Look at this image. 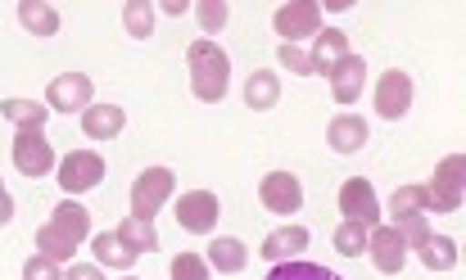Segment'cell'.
<instances>
[{"mask_svg": "<svg viewBox=\"0 0 466 280\" xmlns=\"http://www.w3.org/2000/svg\"><path fill=\"white\" fill-rule=\"evenodd\" d=\"M86 235H91V208H82L77 199H64L55 204V217L36 231V254L50 263H68Z\"/></svg>", "mask_w": 466, "mask_h": 280, "instance_id": "obj_1", "label": "cell"}, {"mask_svg": "<svg viewBox=\"0 0 466 280\" xmlns=\"http://www.w3.org/2000/svg\"><path fill=\"white\" fill-rule=\"evenodd\" d=\"M186 64H190V91H195V100L218 105L227 95V86H231V59H227V50L218 41H204L199 36V41L186 45Z\"/></svg>", "mask_w": 466, "mask_h": 280, "instance_id": "obj_2", "label": "cell"}, {"mask_svg": "<svg viewBox=\"0 0 466 280\" xmlns=\"http://www.w3.org/2000/svg\"><path fill=\"white\" fill-rule=\"evenodd\" d=\"M172 190H177V176H172L167 167H146V172L132 181V217L155 222V213L167 204Z\"/></svg>", "mask_w": 466, "mask_h": 280, "instance_id": "obj_3", "label": "cell"}, {"mask_svg": "<svg viewBox=\"0 0 466 280\" xmlns=\"http://www.w3.org/2000/svg\"><path fill=\"white\" fill-rule=\"evenodd\" d=\"M91 95H96V86H91L86 73H59L46 86V109H55V114H86Z\"/></svg>", "mask_w": 466, "mask_h": 280, "instance_id": "obj_4", "label": "cell"}, {"mask_svg": "<svg viewBox=\"0 0 466 280\" xmlns=\"http://www.w3.org/2000/svg\"><path fill=\"white\" fill-rule=\"evenodd\" d=\"M105 181V158L91 154V149H73L64 163H59V185L68 199H77L82 190H96Z\"/></svg>", "mask_w": 466, "mask_h": 280, "instance_id": "obj_5", "label": "cell"}, {"mask_svg": "<svg viewBox=\"0 0 466 280\" xmlns=\"http://www.w3.org/2000/svg\"><path fill=\"white\" fill-rule=\"evenodd\" d=\"M339 213L344 222H358V226H380V199H376V185L362 181V176H349L339 185Z\"/></svg>", "mask_w": 466, "mask_h": 280, "instance_id": "obj_6", "label": "cell"}, {"mask_svg": "<svg viewBox=\"0 0 466 280\" xmlns=\"http://www.w3.org/2000/svg\"><path fill=\"white\" fill-rule=\"evenodd\" d=\"M462 176H466L462 154H449L435 167V181L426 185L431 190V213H458L462 208Z\"/></svg>", "mask_w": 466, "mask_h": 280, "instance_id": "obj_7", "label": "cell"}, {"mask_svg": "<svg viewBox=\"0 0 466 280\" xmlns=\"http://www.w3.org/2000/svg\"><path fill=\"white\" fill-rule=\"evenodd\" d=\"M218 217H222V204H218V195H208V190H190V195H181V204H177V226L190 231V235H208V231L218 226Z\"/></svg>", "mask_w": 466, "mask_h": 280, "instance_id": "obj_8", "label": "cell"}, {"mask_svg": "<svg viewBox=\"0 0 466 280\" xmlns=\"http://www.w3.org/2000/svg\"><path fill=\"white\" fill-rule=\"evenodd\" d=\"M272 27L281 32V45H295V41H304V36H317V32H321V9L309 5V0L281 5L277 18H272Z\"/></svg>", "mask_w": 466, "mask_h": 280, "instance_id": "obj_9", "label": "cell"}, {"mask_svg": "<svg viewBox=\"0 0 466 280\" xmlns=\"http://www.w3.org/2000/svg\"><path fill=\"white\" fill-rule=\"evenodd\" d=\"M258 199L268 213H295V208H304V185L295 172H268L258 181Z\"/></svg>", "mask_w": 466, "mask_h": 280, "instance_id": "obj_10", "label": "cell"}, {"mask_svg": "<svg viewBox=\"0 0 466 280\" xmlns=\"http://www.w3.org/2000/svg\"><path fill=\"white\" fill-rule=\"evenodd\" d=\"M14 167H18L23 176H46V172L55 167L50 140L41 136V132H32V127H23V132L14 136Z\"/></svg>", "mask_w": 466, "mask_h": 280, "instance_id": "obj_11", "label": "cell"}, {"mask_svg": "<svg viewBox=\"0 0 466 280\" xmlns=\"http://www.w3.org/2000/svg\"><path fill=\"white\" fill-rule=\"evenodd\" d=\"M412 109V77L408 73H399V68H390L380 82H376V114L380 118H403Z\"/></svg>", "mask_w": 466, "mask_h": 280, "instance_id": "obj_12", "label": "cell"}, {"mask_svg": "<svg viewBox=\"0 0 466 280\" xmlns=\"http://www.w3.org/2000/svg\"><path fill=\"white\" fill-rule=\"evenodd\" d=\"M326 82H330V95H335L339 105H353V100L362 95V82H367V59L349 50L339 64H330Z\"/></svg>", "mask_w": 466, "mask_h": 280, "instance_id": "obj_13", "label": "cell"}, {"mask_svg": "<svg viewBox=\"0 0 466 280\" xmlns=\"http://www.w3.org/2000/svg\"><path fill=\"white\" fill-rule=\"evenodd\" d=\"M367 249H371V263H376L385 276L403 272V263H408V245H403V235H399L394 226H371Z\"/></svg>", "mask_w": 466, "mask_h": 280, "instance_id": "obj_14", "label": "cell"}, {"mask_svg": "<svg viewBox=\"0 0 466 280\" xmlns=\"http://www.w3.org/2000/svg\"><path fill=\"white\" fill-rule=\"evenodd\" d=\"M208 272H222V276H236V272H245V263H249V249H245V240H236V235H218L213 245H208Z\"/></svg>", "mask_w": 466, "mask_h": 280, "instance_id": "obj_15", "label": "cell"}, {"mask_svg": "<svg viewBox=\"0 0 466 280\" xmlns=\"http://www.w3.org/2000/svg\"><path fill=\"white\" fill-rule=\"evenodd\" d=\"M367 123L358 118V114H339V118H330V127H326V140H330V149L335 154H358L362 145H367Z\"/></svg>", "mask_w": 466, "mask_h": 280, "instance_id": "obj_16", "label": "cell"}, {"mask_svg": "<svg viewBox=\"0 0 466 280\" xmlns=\"http://www.w3.org/2000/svg\"><path fill=\"white\" fill-rule=\"evenodd\" d=\"M123 127H127V114L118 105H91L82 114V136H91V140H114Z\"/></svg>", "mask_w": 466, "mask_h": 280, "instance_id": "obj_17", "label": "cell"}, {"mask_svg": "<svg viewBox=\"0 0 466 280\" xmlns=\"http://www.w3.org/2000/svg\"><path fill=\"white\" fill-rule=\"evenodd\" d=\"M91 249H96V263H100V267H118V272H127V267L141 258L118 231H100V235L91 240Z\"/></svg>", "mask_w": 466, "mask_h": 280, "instance_id": "obj_18", "label": "cell"}, {"mask_svg": "<svg viewBox=\"0 0 466 280\" xmlns=\"http://www.w3.org/2000/svg\"><path fill=\"white\" fill-rule=\"evenodd\" d=\"M344 55H349V41H344V32H339V27H321V32L312 36V55H309L312 73H321V77H326V73H330V64H339Z\"/></svg>", "mask_w": 466, "mask_h": 280, "instance_id": "obj_19", "label": "cell"}, {"mask_svg": "<svg viewBox=\"0 0 466 280\" xmlns=\"http://www.w3.org/2000/svg\"><path fill=\"white\" fill-rule=\"evenodd\" d=\"M281 100V77L272 73V68H258V73H249V82H245V105L249 109H272Z\"/></svg>", "mask_w": 466, "mask_h": 280, "instance_id": "obj_20", "label": "cell"}, {"mask_svg": "<svg viewBox=\"0 0 466 280\" xmlns=\"http://www.w3.org/2000/svg\"><path fill=\"white\" fill-rule=\"evenodd\" d=\"M18 23H23L32 36H55V32H59V9L46 5V0H23V5H18Z\"/></svg>", "mask_w": 466, "mask_h": 280, "instance_id": "obj_21", "label": "cell"}, {"mask_svg": "<svg viewBox=\"0 0 466 280\" xmlns=\"http://www.w3.org/2000/svg\"><path fill=\"white\" fill-rule=\"evenodd\" d=\"M390 213H394V226H399L403 217H426V213H431V190H426V185H399V190L390 195Z\"/></svg>", "mask_w": 466, "mask_h": 280, "instance_id": "obj_22", "label": "cell"}, {"mask_svg": "<svg viewBox=\"0 0 466 280\" xmlns=\"http://www.w3.org/2000/svg\"><path fill=\"white\" fill-rule=\"evenodd\" d=\"M304 245H309V231H304V226H281V231H272V235L263 240L258 254H263L268 263H286V258L299 254Z\"/></svg>", "mask_w": 466, "mask_h": 280, "instance_id": "obj_23", "label": "cell"}, {"mask_svg": "<svg viewBox=\"0 0 466 280\" xmlns=\"http://www.w3.org/2000/svg\"><path fill=\"white\" fill-rule=\"evenodd\" d=\"M0 118H5V123H14L18 132H23V127L41 132V127H46V118H50V109H46L41 100H5V105H0Z\"/></svg>", "mask_w": 466, "mask_h": 280, "instance_id": "obj_24", "label": "cell"}, {"mask_svg": "<svg viewBox=\"0 0 466 280\" xmlns=\"http://www.w3.org/2000/svg\"><path fill=\"white\" fill-rule=\"evenodd\" d=\"M417 254H421V263H426L431 272H449V267H458V245H453L449 235H431Z\"/></svg>", "mask_w": 466, "mask_h": 280, "instance_id": "obj_25", "label": "cell"}, {"mask_svg": "<svg viewBox=\"0 0 466 280\" xmlns=\"http://www.w3.org/2000/svg\"><path fill=\"white\" fill-rule=\"evenodd\" d=\"M118 235L137 249V254H155L158 249V231H155V222H141V217H127L123 226H118Z\"/></svg>", "mask_w": 466, "mask_h": 280, "instance_id": "obj_26", "label": "cell"}, {"mask_svg": "<svg viewBox=\"0 0 466 280\" xmlns=\"http://www.w3.org/2000/svg\"><path fill=\"white\" fill-rule=\"evenodd\" d=\"M123 27H127L137 41H146V36L155 32V5H146V0H132V5H123Z\"/></svg>", "mask_w": 466, "mask_h": 280, "instance_id": "obj_27", "label": "cell"}, {"mask_svg": "<svg viewBox=\"0 0 466 280\" xmlns=\"http://www.w3.org/2000/svg\"><path fill=\"white\" fill-rule=\"evenodd\" d=\"M367 226H358V222H339V231H335V254L339 258H362V249H367Z\"/></svg>", "mask_w": 466, "mask_h": 280, "instance_id": "obj_28", "label": "cell"}, {"mask_svg": "<svg viewBox=\"0 0 466 280\" xmlns=\"http://www.w3.org/2000/svg\"><path fill=\"white\" fill-rule=\"evenodd\" d=\"M268 280H344L335 276V272H326V267H317V263H277Z\"/></svg>", "mask_w": 466, "mask_h": 280, "instance_id": "obj_29", "label": "cell"}, {"mask_svg": "<svg viewBox=\"0 0 466 280\" xmlns=\"http://www.w3.org/2000/svg\"><path fill=\"white\" fill-rule=\"evenodd\" d=\"M227 14H231V9H227L222 0H199V5H195V18H199V27H204V41H213V36L227 27Z\"/></svg>", "mask_w": 466, "mask_h": 280, "instance_id": "obj_30", "label": "cell"}, {"mask_svg": "<svg viewBox=\"0 0 466 280\" xmlns=\"http://www.w3.org/2000/svg\"><path fill=\"white\" fill-rule=\"evenodd\" d=\"M172 280H208V263L199 254H177L172 258Z\"/></svg>", "mask_w": 466, "mask_h": 280, "instance_id": "obj_31", "label": "cell"}, {"mask_svg": "<svg viewBox=\"0 0 466 280\" xmlns=\"http://www.w3.org/2000/svg\"><path fill=\"white\" fill-rule=\"evenodd\" d=\"M277 64H286L299 77H312V59H309V50H299V45H281L277 50Z\"/></svg>", "mask_w": 466, "mask_h": 280, "instance_id": "obj_32", "label": "cell"}, {"mask_svg": "<svg viewBox=\"0 0 466 280\" xmlns=\"http://www.w3.org/2000/svg\"><path fill=\"white\" fill-rule=\"evenodd\" d=\"M394 231H399V235H403V245H412V249H421V245L431 240V226H426V217H403Z\"/></svg>", "mask_w": 466, "mask_h": 280, "instance_id": "obj_33", "label": "cell"}, {"mask_svg": "<svg viewBox=\"0 0 466 280\" xmlns=\"http://www.w3.org/2000/svg\"><path fill=\"white\" fill-rule=\"evenodd\" d=\"M23 280H64V276H59V263H50V258L36 254V258L23 263Z\"/></svg>", "mask_w": 466, "mask_h": 280, "instance_id": "obj_34", "label": "cell"}, {"mask_svg": "<svg viewBox=\"0 0 466 280\" xmlns=\"http://www.w3.org/2000/svg\"><path fill=\"white\" fill-rule=\"evenodd\" d=\"M64 280H105V276H100V267H91V263H73V267L64 272Z\"/></svg>", "mask_w": 466, "mask_h": 280, "instance_id": "obj_35", "label": "cell"}, {"mask_svg": "<svg viewBox=\"0 0 466 280\" xmlns=\"http://www.w3.org/2000/svg\"><path fill=\"white\" fill-rule=\"evenodd\" d=\"M9 217H14V199L9 190H0V226H9Z\"/></svg>", "mask_w": 466, "mask_h": 280, "instance_id": "obj_36", "label": "cell"}, {"mask_svg": "<svg viewBox=\"0 0 466 280\" xmlns=\"http://www.w3.org/2000/svg\"><path fill=\"white\" fill-rule=\"evenodd\" d=\"M163 14H186V0H163Z\"/></svg>", "mask_w": 466, "mask_h": 280, "instance_id": "obj_37", "label": "cell"}, {"mask_svg": "<svg viewBox=\"0 0 466 280\" xmlns=\"http://www.w3.org/2000/svg\"><path fill=\"white\" fill-rule=\"evenodd\" d=\"M127 280H137V276H127Z\"/></svg>", "mask_w": 466, "mask_h": 280, "instance_id": "obj_38", "label": "cell"}, {"mask_svg": "<svg viewBox=\"0 0 466 280\" xmlns=\"http://www.w3.org/2000/svg\"><path fill=\"white\" fill-rule=\"evenodd\" d=\"M0 190H5V185H0Z\"/></svg>", "mask_w": 466, "mask_h": 280, "instance_id": "obj_39", "label": "cell"}]
</instances>
